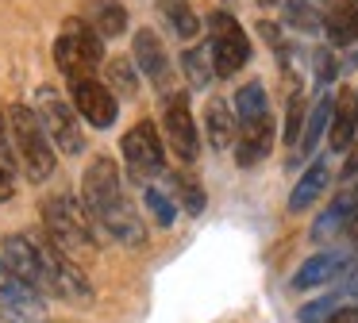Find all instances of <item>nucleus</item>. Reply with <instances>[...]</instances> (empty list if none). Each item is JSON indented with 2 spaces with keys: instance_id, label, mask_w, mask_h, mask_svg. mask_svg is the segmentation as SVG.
<instances>
[{
  "instance_id": "obj_33",
  "label": "nucleus",
  "mask_w": 358,
  "mask_h": 323,
  "mask_svg": "<svg viewBox=\"0 0 358 323\" xmlns=\"http://www.w3.org/2000/svg\"><path fill=\"white\" fill-rule=\"evenodd\" d=\"M312 66H316V81L320 85H331L335 73H339V62L331 58V50H316L312 54Z\"/></svg>"
},
{
  "instance_id": "obj_23",
  "label": "nucleus",
  "mask_w": 358,
  "mask_h": 323,
  "mask_svg": "<svg viewBox=\"0 0 358 323\" xmlns=\"http://www.w3.org/2000/svg\"><path fill=\"white\" fill-rule=\"evenodd\" d=\"M89 23L101 38H116L127 31V4L124 0H93L89 8Z\"/></svg>"
},
{
  "instance_id": "obj_28",
  "label": "nucleus",
  "mask_w": 358,
  "mask_h": 323,
  "mask_svg": "<svg viewBox=\"0 0 358 323\" xmlns=\"http://www.w3.org/2000/svg\"><path fill=\"white\" fill-rule=\"evenodd\" d=\"M327 15H320V8L312 0H285V27L301 31V35H316L324 31Z\"/></svg>"
},
{
  "instance_id": "obj_37",
  "label": "nucleus",
  "mask_w": 358,
  "mask_h": 323,
  "mask_svg": "<svg viewBox=\"0 0 358 323\" xmlns=\"http://www.w3.org/2000/svg\"><path fill=\"white\" fill-rule=\"evenodd\" d=\"M0 323H16V320H8V315H0Z\"/></svg>"
},
{
  "instance_id": "obj_27",
  "label": "nucleus",
  "mask_w": 358,
  "mask_h": 323,
  "mask_svg": "<svg viewBox=\"0 0 358 323\" xmlns=\"http://www.w3.org/2000/svg\"><path fill=\"white\" fill-rule=\"evenodd\" d=\"M258 115H270V100H266V85L262 81H247L235 92V120L250 123Z\"/></svg>"
},
{
  "instance_id": "obj_18",
  "label": "nucleus",
  "mask_w": 358,
  "mask_h": 323,
  "mask_svg": "<svg viewBox=\"0 0 358 323\" xmlns=\"http://www.w3.org/2000/svg\"><path fill=\"white\" fill-rule=\"evenodd\" d=\"M355 131H358V92L339 89V96H335V112H331V127H327V135H331V150L347 154L350 143H355Z\"/></svg>"
},
{
  "instance_id": "obj_24",
  "label": "nucleus",
  "mask_w": 358,
  "mask_h": 323,
  "mask_svg": "<svg viewBox=\"0 0 358 323\" xmlns=\"http://www.w3.org/2000/svg\"><path fill=\"white\" fill-rule=\"evenodd\" d=\"M181 69H185V81L193 85V89H208L212 77H216L208 43H204V46H189V50L181 54Z\"/></svg>"
},
{
  "instance_id": "obj_35",
  "label": "nucleus",
  "mask_w": 358,
  "mask_h": 323,
  "mask_svg": "<svg viewBox=\"0 0 358 323\" xmlns=\"http://www.w3.org/2000/svg\"><path fill=\"white\" fill-rule=\"evenodd\" d=\"M358 177V146L350 150V158H347V166H343V181H355Z\"/></svg>"
},
{
  "instance_id": "obj_21",
  "label": "nucleus",
  "mask_w": 358,
  "mask_h": 323,
  "mask_svg": "<svg viewBox=\"0 0 358 323\" xmlns=\"http://www.w3.org/2000/svg\"><path fill=\"white\" fill-rule=\"evenodd\" d=\"M158 12H162V20L170 23V31L181 38V43H193V38L204 31L201 15L193 12L189 0H158Z\"/></svg>"
},
{
  "instance_id": "obj_25",
  "label": "nucleus",
  "mask_w": 358,
  "mask_h": 323,
  "mask_svg": "<svg viewBox=\"0 0 358 323\" xmlns=\"http://www.w3.org/2000/svg\"><path fill=\"white\" fill-rule=\"evenodd\" d=\"M104 77H108V89H116V92H124V96H135L139 92V66H135V58L131 54H116V58H108L104 62Z\"/></svg>"
},
{
  "instance_id": "obj_10",
  "label": "nucleus",
  "mask_w": 358,
  "mask_h": 323,
  "mask_svg": "<svg viewBox=\"0 0 358 323\" xmlns=\"http://www.w3.org/2000/svg\"><path fill=\"white\" fill-rule=\"evenodd\" d=\"M0 315H8L16 323H39L47 315L43 292L31 289L27 281H20L4 261H0Z\"/></svg>"
},
{
  "instance_id": "obj_15",
  "label": "nucleus",
  "mask_w": 358,
  "mask_h": 323,
  "mask_svg": "<svg viewBox=\"0 0 358 323\" xmlns=\"http://www.w3.org/2000/svg\"><path fill=\"white\" fill-rule=\"evenodd\" d=\"M355 220H358V177H355V185H347V189L320 212V220L312 223V238H320V243H324V238H335V235L355 227Z\"/></svg>"
},
{
  "instance_id": "obj_3",
  "label": "nucleus",
  "mask_w": 358,
  "mask_h": 323,
  "mask_svg": "<svg viewBox=\"0 0 358 323\" xmlns=\"http://www.w3.org/2000/svg\"><path fill=\"white\" fill-rule=\"evenodd\" d=\"M55 66L62 69L66 81H89V77H96V69L108 62V54H104V38L93 31V23L78 20V15H70V20L62 23V31H58L55 38Z\"/></svg>"
},
{
  "instance_id": "obj_4",
  "label": "nucleus",
  "mask_w": 358,
  "mask_h": 323,
  "mask_svg": "<svg viewBox=\"0 0 358 323\" xmlns=\"http://www.w3.org/2000/svg\"><path fill=\"white\" fill-rule=\"evenodd\" d=\"M120 150H124L127 181H135V185L147 189V181H155V177L166 169V150H170V146H166L162 131L155 127V120H139L131 131H124Z\"/></svg>"
},
{
  "instance_id": "obj_13",
  "label": "nucleus",
  "mask_w": 358,
  "mask_h": 323,
  "mask_svg": "<svg viewBox=\"0 0 358 323\" xmlns=\"http://www.w3.org/2000/svg\"><path fill=\"white\" fill-rule=\"evenodd\" d=\"M131 58H135V66H139V73L147 77V81L162 85V89L170 85V58H166V46H162V38H158L155 27H139V31H135ZM166 96H170V89H166Z\"/></svg>"
},
{
  "instance_id": "obj_34",
  "label": "nucleus",
  "mask_w": 358,
  "mask_h": 323,
  "mask_svg": "<svg viewBox=\"0 0 358 323\" xmlns=\"http://www.w3.org/2000/svg\"><path fill=\"white\" fill-rule=\"evenodd\" d=\"M327 323H358V304H343V308H339V312H335Z\"/></svg>"
},
{
  "instance_id": "obj_11",
  "label": "nucleus",
  "mask_w": 358,
  "mask_h": 323,
  "mask_svg": "<svg viewBox=\"0 0 358 323\" xmlns=\"http://www.w3.org/2000/svg\"><path fill=\"white\" fill-rule=\"evenodd\" d=\"M70 96H73V108H78L81 120H89L96 131L112 127L116 123V92L108 89L104 81H96V77H89V81H73L70 85Z\"/></svg>"
},
{
  "instance_id": "obj_5",
  "label": "nucleus",
  "mask_w": 358,
  "mask_h": 323,
  "mask_svg": "<svg viewBox=\"0 0 358 323\" xmlns=\"http://www.w3.org/2000/svg\"><path fill=\"white\" fill-rule=\"evenodd\" d=\"M35 112H39L43 131L50 135L55 150L70 154V158L85 150V131H81L78 108L70 100H62V92L55 85H39V92H35Z\"/></svg>"
},
{
  "instance_id": "obj_26",
  "label": "nucleus",
  "mask_w": 358,
  "mask_h": 323,
  "mask_svg": "<svg viewBox=\"0 0 358 323\" xmlns=\"http://www.w3.org/2000/svg\"><path fill=\"white\" fill-rule=\"evenodd\" d=\"M331 112H335V96H327V92H324V96L316 100V108L308 112V123H304L301 150H296L301 158H304V154H312V146L320 143V135H324V131L331 127Z\"/></svg>"
},
{
  "instance_id": "obj_9",
  "label": "nucleus",
  "mask_w": 358,
  "mask_h": 323,
  "mask_svg": "<svg viewBox=\"0 0 358 323\" xmlns=\"http://www.w3.org/2000/svg\"><path fill=\"white\" fill-rule=\"evenodd\" d=\"M162 138L181 162H196L201 154V131H196V120L189 112V92L178 89L166 96V108H162Z\"/></svg>"
},
{
  "instance_id": "obj_31",
  "label": "nucleus",
  "mask_w": 358,
  "mask_h": 323,
  "mask_svg": "<svg viewBox=\"0 0 358 323\" xmlns=\"http://www.w3.org/2000/svg\"><path fill=\"white\" fill-rule=\"evenodd\" d=\"M143 204H147V212L155 215L158 227H173V220H178V204H173V200L166 196L162 189L147 185V189H143Z\"/></svg>"
},
{
  "instance_id": "obj_36",
  "label": "nucleus",
  "mask_w": 358,
  "mask_h": 323,
  "mask_svg": "<svg viewBox=\"0 0 358 323\" xmlns=\"http://www.w3.org/2000/svg\"><path fill=\"white\" fill-rule=\"evenodd\" d=\"M258 4H262V8H273V4H278V0H258Z\"/></svg>"
},
{
  "instance_id": "obj_12",
  "label": "nucleus",
  "mask_w": 358,
  "mask_h": 323,
  "mask_svg": "<svg viewBox=\"0 0 358 323\" xmlns=\"http://www.w3.org/2000/svg\"><path fill=\"white\" fill-rule=\"evenodd\" d=\"M0 261L20 277L27 281L31 289H39L47 296V269H43V258H39V246H35L31 235H8L0 243Z\"/></svg>"
},
{
  "instance_id": "obj_22",
  "label": "nucleus",
  "mask_w": 358,
  "mask_h": 323,
  "mask_svg": "<svg viewBox=\"0 0 358 323\" xmlns=\"http://www.w3.org/2000/svg\"><path fill=\"white\" fill-rule=\"evenodd\" d=\"M20 185V158L12 146V131H8V115H0V204H8L16 196Z\"/></svg>"
},
{
  "instance_id": "obj_8",
  "label": "nucleus",
  "mask_w": 358,
  "mask_h": 323,
  "mask_svg": "<svg viewBox=\"0 0 358 323\" xmlns=\"http://www.w3.org/2000/svg\"><path fill=\"white\" fill-rule=\"evenodd\" d=\"M124 177H120V166L116 158H108V154H101V158H93L85 166V173H81V204H85L89 220H101V215H108L112 208L124 204Z\"/></svg>"
},
{
  "instance_id": "obj_7",
  "label": "nucleus",
  "mask_w": 358,
  "mask_h": 323,
  "mask_svg": "<svg viewBox=\"0 0 358 323\" xmlns=\"http://www.w3.org/2000/svg\"><path fill=\"white\" fill-rule=\"evenodd\" d=\"M204 27H208V50H212L216 77H235L250 62L247 31L239 27V20H235L231 12H212L208 20H204Z\"/></svg>"
},
{
  "instance_id": "obj_16",
  "label": "nucleus",
  "mask_w": 358,
  "mask_h": 323,
  "mask_svg": "<svg viewBox=\"0 0 358 323\" xmlns=\"http://www.w3.org/2000/svg\"><path fill=\"white\" fill-rule=\"evenodd\" d=\"M350 269V254L347 250H320L312 254L308 261H301V269L293 273V289H320V285L335 281L339 273H347Z\"/></svg>"
},
{
  "instance_id": "obj_17",
  "label": "nucleus",
  "mask_w": 358,
  "mask_h": 323,
  "mask_svg": "<svg viewBox=\"0 0 358 323\" xmlns=\"http://www.w3.org/2000/svg\"><path fill=\"white\" fill-rule=\"evenodd\" d=\"M204 138L212 143V150H227L239 138V120L235 108L224 96H208L204 100Z\"/></svg>"
},
{
  "instance_id": "obj_20",
  "label": "nucleus",
  "mask_w": 358,
  "mask_h": 323,
  "mask_svg": "<svg viewBox=\"0 0 358 323\" xmlns=\"http://www.w3.org/2000/svg\"><path fill=\"white\" fill-rule=\"evenodd\" d=\"M331 46H350L358 43V0H335L324 23Z\"/></svg>"
},
{
  "instance_id": "obj_1",
  "label": "nucleus",
  "mask_w": 358,
  "mask_h": 323,
  "mask_svg": "<svg viewBox=\"0 0 358 323\" xmlns=\"http://www.w3.org/2000/svg\"><path fill=\"white\" fill-rule=\"evenodd\" d=\"M8 131H12V146H16V158H20V173L27 177L31 185L50 181L58 166V150L50 143V135L43 131V120L35 108L27 104H8Z\"/></svg>"
},
{
  "instance_id": "obj_29",
  "label": "nucleus",
  "mask_w": 358,
  "mask_h": 323,
  "mask_svg": "<svg viewBox=\"0 0 358 323\" xmlns=\"http://www.w3.org/2000/svg\"><path fill=\"white\" fill-rule=\"evenodd\" d=\"M304 123H308V104H304V92L293 89V96H289V108H285V127H281V138H285V146H301Z\"/></svg>"
},
{
  "instance_id": "obj_6",
  "label": "nucleus",
  "mask_w": 358,
  "mask_h": 323,
  "mask_svg": "<svg viewBox=\"0 0 358 323\" xmlns=\"http://www.w3.org/2000/svg\"><path fill=\"white\" fill-rule=\"evenodd\" d=\"M35 246H39V258H43V269H47V296H62L70 304H89L93 300V285L89 277L81 273V266L62 250L55 246L47 235H31Z\"/></svg>"
},
{
  "instance_id": "obj_2",
  "label": "nucleus",
  "mask_w": 358,
  "mask_h": 323,
  "mask_svg": "<svg viewBox=\"0 0 358 323\" xmlns=\"http://www.w3.org/2000/svg\"><path fill=\"white\" fill-rule=\"evenodd\" d=\"M39 215H43V235L55 246H62L70 258H78V254L96 246V235H93L96 223L89 220L85 204L73 200L70 192H50V196H43Z\"/></svg>"
},
{
  "instance_id": "obj_30",
  "label": "nucleus",
  "mask_w": 358,
  "mask_h": 323,
  "mask_svg": "<svg viewBox=\"0 0 358 323\" xmlns=\"http://www.w3.org/2000/svg\"><path fill=\"white\" fill-rule=\"evenodd\" d=\"M173 181V192H178V204H181V212L185 215H201L204 212V204H208V196H204V189H201V181H196V177H170Z\"/></svg>"
},
{
  "instance_id": "obj_19",
  "label": "nucleus",
  "mask_w": 358,
  "mask_h": 323,
  "mask_svg": "<svg viewBox=\"0 0 358 323\" xmlns=\"http://www.w3.org/2000/svg\"><path fill=\"white\" fill-rule=\"evenodd\" d=\"M327 181H331L327 162H312L301 173V181L293 185V192H289V212H308V208L316 204V196L327 189Z\"/></svg>"
},
{
  "instance_id": "obj_32",
  "label": "nucleus",
  "mask_w": 358,
  "mask_h": 323,
  "mask_svg": "<svg viewBox=\"0 0 358 323\" xmlns=\"http://www.w3.org/2000/svg\"><path fill=\"white\" fill-rule=\"evenodd\" d=\"M339 308H343V292H327V296L304 304L301 312H296V320H301V323H327Z\"/></svg>"
},
{
  "instance_id": "obj_14",
  "label": "nucleus",
  "mask_w": 358,
  "mask_h": 323,
  "mask_svg": "<svg viewBox=\"0 0 358 323\" xmlns=\"http://www.w3.org/2000/svg\"><path fill=\"white\" fill-rule=\"evenodd\" d=\"M273 150V115H258L250 123H239V138H235V166L250 169Z\"/></svg>"
}]
</instances>
